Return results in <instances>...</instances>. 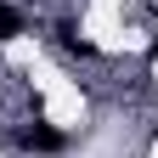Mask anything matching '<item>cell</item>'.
Returning <instances> with one entry per match:
<instances>
[{
  "instance_id": "cell-1",
  "label": "cell",
  "mask_w": 158,
  "mask_h": 158,
  "mask_svg": "<svg viewBox=\"0 0 158 158\" xmlns=\"http://www.w3.org/2000/svg\"><path fill=\"white\" fill-rule=\"evenodd\" d=\"M23 147H34V152H62V147H68V135H62V130H51V124H28V130H23Z\"/></svg>"
},
{
  "instance_id": "cell-2",
  "label": "cell",
  "mask_w": 158,
  "mask_h": 158,
  "mask_svg": "<svg viewBox=\"0 0 158 158\" xmlns=\"http://www.w3.org/2000/svg\"><path fill=\"white\" fill-rule=\"evenodd\" d=\"M17 34H23V17L11 6H0V40H17Z\"/></svg>"
}]
</instances>
